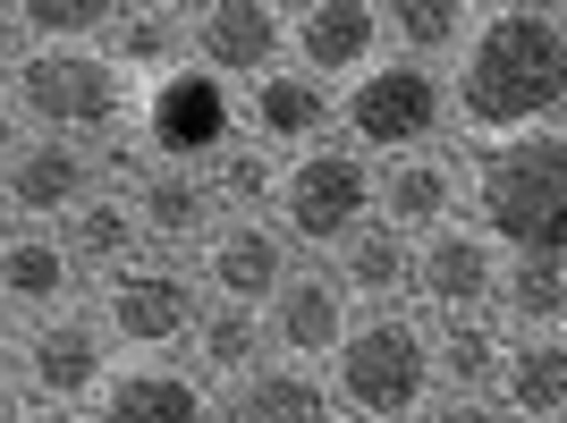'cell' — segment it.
<instances>
[{"mask_svg":"<svg viewBox=\"0 0 567 423\" xmlns=\"http://www.w3.org/2000/svg\"><path fill=\"white\" fill-rule=\"evenodd\" d=\"M441 85H450V118L474 144L559 127V111H567V18L559 9H534V0L474 9V34L457 43V69Z\"/></svg>","mask_w":567,"mask_h":423,"instance_id":"1","label":"cell"},{"mask_svg":"<svg viewBox=\"0 0 567 423\" xmlns=\"http://www.w3.org/2000/svg\"><path fill=\"white\" fill-rule=\"evenodd\" d=\"M474 212V237L492 255H559V220H567V136L534 127V136H499L474 144V169L457 178Z\"/></svg>","mask_w":567,"mask_h":423,"instance_id":"2","label":"cell"},{"mask_svg":"<svg viewBox=\"0 0 567 423\" xmlns=\"http://www.w3.org/2000/svg\"><path fill=\"white\" fill-rule=\"evenodd\" d=\"M9 111L25 136H60V144H111L136 118V85L102 60V43H34L9 60Z\"/></svg>","mask_w":567,"mask_h":423,"instance_id":"3","label":"cell"},{"mask_svg":"<svg viewBox=\"0 0 567 423\" xmlns=\"http://www.w3.org/2000/svg\"><path fill=\"white\" fill-rule=\"evenodd\" d=\"M322 390H331L339 415L355 423H415L432 399V355H424V330L406 313H355L348 339L331 348L322 364Z\"/></svg>","mask_w":567,"mask_h":423,"instance_id":"4","label":"cell"},{"mask_svg":"<svg viewBox=\"0 0 567 423\" xmlns=\"http://www.w3.org/2000/svg\"><path fill=\"white\" fill-rule=\"evenodd\" d=\"M339 144L364 153V162H399V153H432V136L450 127V85L441 69H415V60H390L381 51L373 69L331 94Z\"/></svg>","mask_w":567,"mask_h":423,"instance_id":"5","label":"cell"},{"mask_svg":"<svg viewBox=\"0 0 567 423\" xmlns=\"http://www.w3.org/2000/svg\"><path fill=\"white\" fill-rule=\"evenodd\" d=\"M271 229L288 237V255L306 246V255H331L348 246L364 220H373V162L348 153V144H313L297 162H280V187H271V212H262Z\"/></svg>","mask_w":567,"mask_h":423,"instance_id":"6","label":"cell"},{"mask_svg":"<svg viewBox=\"0 0 567 423\" xmlns=\"http://www.w3.org/2000/svg\"><path fill=\"white\" fill-rule=\"evenodd\" d=\"M127 136L153 169H204L220 144H237V85H220L213 69H169L136 94Z\"/></svg>","mask_w":567,"mask_h":423,"instance_id":"7","label":"cell"},{"mask_svg":"<svg viewBox=\"0 0 567 423\" xmlns=\"http://www.w3.org/2000/svg\"><path fill=\"white\" fill-rule=\"evenodd\" d=\"M195 313H204V297H195V271L187 262H169V255H153V262H127V271H111L102 280V339L111 348H127V355H169V348H187V330H195Z\"/></svg>","mask_w":567,"mask_h":423,"instance_id":"8","label":"cell"},{"mask_svg":"<svg viewBox=\"0 0 567 423\" xmlns=\"http://www.w3.org/2000/svg\"><path fill=\"white\" fill-rule=\"evenodd\" d=\"M187 51L220 85H255L288 69V9L280 0H187Z\"/></svg>","mask_w":567,"mask_h":423,"instance_id":"9","label":"cell"},{"mask_svg":"<svg viewBox=\"0 0 567 423\" xmlns=\"http://www.w3.org/2000/svg\"><path fill=\"white\" fill-rule=\"evenodd\" d=\"M492 288H499V255L466 220L432 229L406 246V297L432 313V322H483L492 313Z\"/></svg>","mask_w":567,"mask_h":423,"instance_id":"10","label":"cell"},{"mask_svg":"<svg viewBox=\"0 0 567 423\" xmlns=\"http://www.w3.org/2000/svg\"><path fill=\"white\" fill-rule=\"evenodd\" d=\"M18 381L25 406H94V390L111 381V339L94 313H51L18 339Z\"/></svg>","mask_w":567,"mask_h":423,"instance_id":"11","label":"cell"},{"mask_svg":"<svg viewBox=\"0 0 567 423\" xmlns=\"http://www.w3.org/2000/svg\"><path fill=\"white\" fill-rule=\"evenodd\" d=\"M381 60V9L373 0H306L288 9V69L313 85H355Z\"/></svg>","mask_w":567,"mask_h":423,"instance_id":"12","label":"cell"},{"mask_svg":"<svg viewBox=\"0 0 567 423\" xmlns=\"http://www.w3.org/2000/svg\"><path fill=\"white\" fill-rule=\"evenodd\" d=\"M297 271L288 237L271 220H220L204 246H195V280H204V306H246L262 313L280 297V280Z\"/></svg>","mask_w":567,"mask_h":423,"instance_id":"13","label":"cell"},{"mask_svg":"<svg viewBox=\"0 0 567 423\" xmlns=\"http://www.w3.org/2000/svg\"><path fill=\"white\" fill-rule=\"evenodd\" d=\"M94 187H102V153L94 144L25 136L18 153L0 162V212H18V220H69Z\"/></svg>","mask_w":567,"mask_h":423,"instance_id":"14","label":"cell"},{"mask_svg":"<svg viewBox=\"0 0 567 423\" xmlns=\"http://www.w3.org/2000/svg\"><path fill=\"white\" fill-rule=\"evenodd\" d=\"M348 322H355V306L339 297L331 262H297L280 280V297L262 306V339H271V355H288V364H331Z\"/></svg>","mask_w":567,"mask_h":423,"instance_id":"15","label":"cell"},{"mask_svg":"<svg viewBox=\"0 0 567 423\" xmlns=\"http://www.w3.org/2000/svg\"><path fill=\"white\" fill-rule=\"evenodd\" d=\"M237 118H246V136H255L262 153L297 162L313 144H331V85H313V76H297V69H271L237 94Z\"/></svg>","mask_w":567,"mask_h":423,"instance_id":"16","label":"cell"},{"mask_svg":"<svg viewBox=\"0 0 567 423\" xmlns=\"http://www.w3.org/2000/svg\"><path fill=\"white\" fill-rule=\"evenodd\" d=\"M76 288L85 271L69 262V246L51 229H0V306L9 322H51V313H76Z\"/></svg>","mask_w":567,"mask_h":423,"instance_id":"17","label":"cell"},{"mask_svg":"<svg viewBox=\"0 0 567 423\" xmlns=\"http://www.w3.org/2000/svg\"><path fill=\"white\" fill-rule=\"evenodd\" d=\"M457 204H466V195H457V162L450 153H399L390 169H373V220L399 229L406 246L432 237V229H450Z\"/></svg>","mask_w":567,"mask_h":423,"instance_id":"18","label":"cell"},{"mask_svg":"<svg viewBox=\"0 0 567 423\" xmlns=\"http://www.w3.org/2000/svg\"><path fill=\"white\" fill-rule=\"evenodd\" d=\"M85 423H213V390L187 364H111Z\"/></svg>","mask_w":567,"mask_h":423,"instance_id":"19","label":"cell"},{"mask_svg":"<svg viewBox=\"0 0 567 423\" xmlns=\"http://www.w3.org/2000/svg\"><path fill=\"white\" fill-rule=\"evenodd\" d=\"M127 204H136L144 246H162V255H187V246H204V237L220 229L204 169H136V178H127Z\"/></svg>","mask_w":567,"mask_h":423,"instance_id":"20","label":"cell"},{"mask_svg":"<svg viewBox=\"0 0 567 423\" xmlns=\"http://www.w3.org/2000/svg\"><path fill=\"white\" fill-rule=\"evenodd\" d=\"M102 60H111L127 85H153V76H169V69H187V0H118V18H111V34H102Z\"/></svg>","mask_w":567,"mask_h":423,"instance_id":"21","label":"cell"},{"mask_svg":"<svg viewBox=\"0 0 567 423\" xmlns=\"http://www.w3.org/2000/svg\"><path fill=\"white\" fill-rule=\"evenodd\" d=\"M213 423H339V406L322 373H306V364H255L213 399Z\"/></svg>","mask_w":567,"mask_h":423,"instance_id":"22","label":"cell"},{"mask_svg":"<svg viewBox=\"0 0 567 423\" xmlns=\"http://www.w3.org/2000/svg\"><path fill=\"white\" fill-rule=\"evenodd\" d=\"M492 390L508 423H567V339H508Z\"/></svg>","mask_w":567,"mask_h":423,"instance_id":"23","label":"cell"},{"mask_svg":"<svg viewBox=\"0 0 567 423\" xmlns=\"http://www.w3.org/2000/svg\"><path fill=\"white\" fill-rule=\"evenodd\" d=\"M331 280H339V297H348V306L399 313V306H406V237L381 229V220H364L348 246H331Z\"/></svg>","mask_w":567,"mask_h":423,"instance_id":"24","label":"cell"},{"mask_svg":"<svg viewBox=\"0 0 567 423\" xmlns=\"http://www.w3.org/2000/svg\"><path fill=\"white\" fill-rule=\"evenodd\" d=\"M60 246H69L76 271H102V280H111V271H127V262H136V246H144L127 187H94L69 220H60Z\"/></svg>","mask_w":567,"mask_h":423,"instance_id":"25","label":"cell"},{"mask_svg":"<svg viewBox=\"0 0 567 423\" xmlns=\"http://www.w3.org/2000/svg\"><path fill=\"white\" fill-rule=\"evenodd\" d=\"M492 313H508L517 339H559V322H567V271H559V255H499Z\"/></svg>","mask_w":567,"mask_h":423,"instance_id":"26","label":"cell"},{"mask_svg":"<svg viewBox=\"0 0 567 423\" xmlns=\"http://www.w3.org/2000/svg\"><path fill=\"white\" fill-rule=\"evenodd\" d=\"M187 364H195V381H246L255 364H271V339H262V313H246V306H204L195 313V330H187Z\"/></svg>","mask_w":567,"mask_h":423,"instance_id":"27","label":"cell"},{"mask_svg":"<svg viewBox=\"0 0 567 423\" xmlns=\"http://www.w3.org/2000/svg\"><path fill=\"white\" fill-rule=\"evenodd\" d=\"M499 339L492 322H432L424 330V355H432V399H492V373H499Z\"/></svg>","mask_w":567,"mask_h":423,"instance_id":"28","label":"cell"},{"mask_svg":"<svg viewBox=\"0 0 567 423\" xmlns=\"http://www.w3.org/2000/svg\"><path fill=\"white\" fill-rule=\"evenodd\" d=\"M373 9H381L390 60H415V69H432L441 51H457L474 34V0H373Z\"/></svg>","mask_w":567,"mask_h":423,"instance_id":"29","label":"cell"},{"mask_svg":"<svg viewBox=\"0 0 567 423\" xmlns=\"http://www.w3.org/2000/svg\"><path fill=\"white\" fill-rule=\"evenodd\" d=\"M204 187H213L220 220H262V212H271V187H280V153H262L255 136H237L204 162Z\"/></svg>","mask_w":567,"mask_h":423,"instance_id":"30","label":"cell"},{"mask_svg":"<svg viewBox=\"0 0 567 423\" xmlns=\"http://www.w3.org/2000/svg\"><path fill=\"white\" fill-rule=\"evenodd\" d=\"M118 18V0H18L9 9V34H18V51L34 43H102Z\"/></svg>","mask_w":567,"mask_h":423,"instance_id":"31","label":"cell"},{"mask_svg":"<svg viewBox=\"0 0 567 423\" xmlns=\"http://www.w3.org/2000/svg\"><path fill=\"white\" fill-rule=\"evenodd\" d=\"M415 423H508L492 399H424V415Z\"/></svg>","mask_w":567,"mask_h":423,"instance_id":"32","label":"cell"},{"mask_svg":"<svg viewBox=\"0 0 567 423\" xmlns=\"http://www.w3.org/2000/svg\"><path fill=\"white\" fill-rule=\"evenodd\" d=\"M9 423H85V406H18Z\"/></svg>","mask_w":567,"mask_h":423,"instance_id":"33","label":"cell"},{"mask_svg":"<svg viewBox=\"0 0 567 423\" xmlns=\"http://www.w3.org/2000/svg\"><path fill=\"white\" fill-rule=\"evenodd\" d=\"M18 144H25V127H18V111H9V94H0V162H9Z\"/></svg>","mask_w":567,"mask_h":423,"instance_id":"34","label":"cell"},{"mask_svg":"<svg viewBox=\"0 0 567 423\" xmlns=\"http://www.w3.org/2000/svg\"><path fill=\"white\" fill-rule=\"evenodd\" d=\"M18 364V322H9V306H0V373Z\"/></svg>","mask_w":567,"mask_h":423,"instance_id":"35","label":"cell"},{"mask_svg":"<svg viewBox=\"0 0 567 423\" xmlns=\"http://www.w3.org/2000/svg\"><path fill=\"white\" fill-rule=\"evenodd\" d=\"M9 60H18V34H9V9H0V85H9Z\"/></svg>","mask_w":567,"mask_h":423,"instance_id":"36","label":"cell"},{"mask_svg":"<svg viewBox=\"0 0 567 423\" xmlns=\"http://www.w3.org/2000/svg\"><path fill=\"white\" fill-rule=\"evenodd\" d=\"M9 415H18V406H9V399H0V423H9Z\"/></svg>","mask_w":567,"mask_h":423,"instance_id":"37","label":"cell"}]
</instances>
